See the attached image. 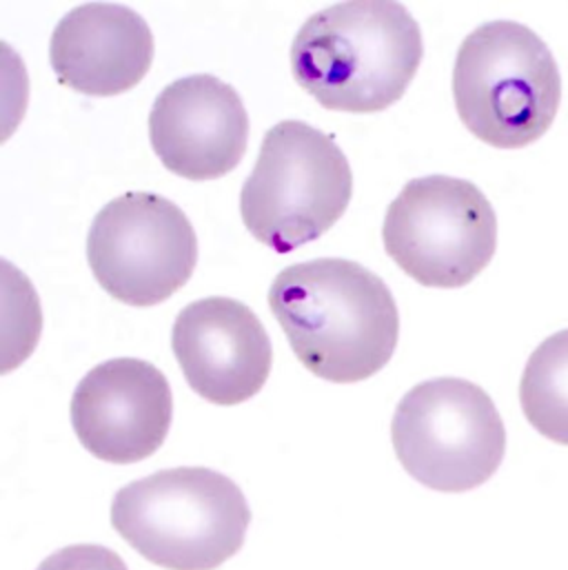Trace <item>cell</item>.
I'll return each mask as SVG.
<instances>
[{"mask_svg": "<svg viewBox=\"0 0 568 570\" xmlns=\"http://www.w3.org/2000/svg\"><path fill=\"white\" fill-rule=\"evenodd\" d=\"M270 306L295 357L320 380H369L395 353V297L382 278L353 261L320 258L286 267L270 288Z\"/></svg>", "mask_w": 568, "mask_h": 570, "instance_id": "6da1fadb", "label": "cell"}, {"mask_svg": "<svg viewBox=\"0 0 568 570\" xmlns=\"http://www.w3.org/2000/svg\"><path fill=\"white\" fill-rule=\"evenodd\" d=\"M424 56L409 9L353 0L313 13L291 45L295 82L329 111L375 114L409 89Z\"/></svg>", "mask_w": 568, "mask_h": 570, "instance_id": "7a4b0ae2", "label": "cell"}, {"mask_svg": "<svg viewBox=\"0 0 568 570\" xmlns=\"http://www.w3.org/2000/svg\"><path fill=\"white\" fill-rule=\"evenodd\" d=\"M252 511L234 480L205 466L158 471L120 489L111 527L147 562L216 570L245 544Z\"/></svg>", "mask_w": 568, "mask_h": 570, "instance_id": "3957f363", "label": "cell"}, {"mask_svg": "<svg viewBox=\"0 0 568 570\" xmlns=\"http://www.w3.org/2000/svg\"><path fill=\"white\" fill-rule=\"evenodd\" d=\"M453 98L464 127L498 149L542 138L560 109L562 80L547 42L511 20L471 31L456 58Z\"/></svg>", "mask_w": 568, "mask_h": 570, "instance_id": "277c9868", "label": "cell"}, {"mask_svg": "<svg viewBox=\"0 0 568 570\" xmlns=\"http://www.w3.org/2000/svg\"><path fill=\"white\" fill-rule=\"evenodd\" d=\"M353 174L335 140L302 120H284L263 140L241 191L249 234L278 254L324 236L346 212Z\"/></svg>", "mask_w": 568, "mask_h": 570, "instance_id": "5b68a950", "label": "cell"}, {"mask_svg": "<svg viewBox=\"0 0 568 570\" xmlns=\"http://www.w3.org/2000/svg\"><path fill=\"white\" fill-rule=\"evenodd\" d=\"M391 440L404 471L440 493L482 487L507 451L505 422L493 400L460 377L413 386L395 409Z\"/></svg>", "mask_w": 568, "mask_h": 570, "instance_id": "8992f818", "label": "cell"}, {"mask_svg": "<svg viewBox=\"0 0 568 570\" xmlns=\"http://www.w3.org/2000/svg\"><path fill=\"white\" fill-rule=\"evenodd\" d=\"M382 240L391 261L415 283L460 288L493 261L498 218L473 183L427 176L411 180L391 203Z\"/></svg>", "mask_w": 568, "mask_h": 570, "instance_id": "52a82bcc", "label": "cell"}, {"mask_svg": "<svg viewBox=\"0 0 568 570\" xmlns=\"http://www.w3.org/2000/svg\"><path fill=\"white\" fill-rule=\"evenodd\" d=\"M94 278L129 306H156L189 283L198 263V238L172 200L129 191L94 218L87 238Z\"/></svg>", "mask_w": 568, "mask_h": 570, "instance_id": "ba28073f", "label": "cell"}, {"mask_svg": "<svg viewBox=\"0 0 568 570\" xmlns=\"http://www.w3.org/2000/svg\"><path fill=\"white\" fill-rule=\"evenodd\" d=\"M174 417L172 386L160 368L136 357L94 366L71 397L80 444L109 464H136L167 440Z\"/></svg>", "mask_w": 568, "mask_h": 570, "instance_id": "9c48e42d", "label": "cell"}, {"mask_svg": "<svg viewBox=\"0 0 568 570\" xmlns=\"http://www.w3.org/2000/svg\"><path fill=\"white\" fill-rule=\"evenodd\" d=\"M172 346L189 386L218 406H236L258 395L274 364L258 315L223 295L187 304L174 322Z\"/></svg>", "mask_w": 568, "mask_h": 570, "instance_id": "30bf717a", "label": "cell"}, {"mask_svg": "<svg viewBox=\"0 0 568 570\" xmlns=\"http://www.w3.org/2000/svg\"><path fill=\"white\" fill-rule=\"evenodd\" d=\"M149 140L176 176L205 183L234 171L249 142V116L238 91L198 73L167 85L149 114Z\"/></svg>", "mask_w": 568, "mask_h": 570, "instance_id": "8fae6325", "label": "cell"}, {"mask_svg": "<svg viewBox=\"0 0 568 570\" xmlns=\"http://www.w3.org/2000/svg\"><path fill=\"white\" fill-rule=\"evenodd\" d=\"M51 67L65 87L107 98L134 89L154 62V33L125 4L89 2L71 9L53 29Z\"/></svg>", "mask_w": 568, "mask_h": 570, "instance_id": "7c38bea8", "label": "cell"}, {"mask_svg": "<svg viewBox=\"0 0 568 570\" xmlns=\"http://www.w3.org/2000/svg\"><path fill=\"white\" fill-rule=\"evenodd\" d=\"M520 404L538 433L568 446V328L547 337L529 357Z\"/></svg>", "mask_w": 568, "mask_h": 570, "instance_id": "4fadbf2b", "label": "cell"}, {"mask_svg": "<svg viewBox=\"0 0 568 570\" xmlns=\"http://www.w3.org/2000/svg\"><path fill=\"white\" fill-rule=\"evenodd\" d=\"M38 570H129L123 558L98 544H76L49 556Z\"/></svg>", "mask_w": 568, "mask_h": 570, "instance_id": "5bb4252c", "label": "cell"}]
</instances>
